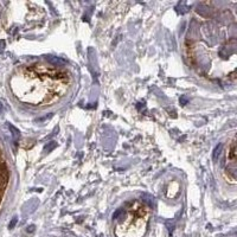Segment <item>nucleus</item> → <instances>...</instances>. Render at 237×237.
<instances>
[{
    "label": "nucleus",
    "instance_id": "2",
    "mask_svg": "<svg viewBox=\"0 0 237 237\" xmlns=\"http://www.w3.org/2000/svg\"><path fill=\"white\" fill-rule=\"evenodd\" d=\"M16 222H17V219H13V221L11 222V224H10V228H13V225L16 224Z\"/></svg>",
    "mask_w": 237,
    "mask_h": 237
},
{
    "label": "nucleus",
    "instance_id": "1",
    "mask_svg": "<svg viewBox=\"0 0 237 237\" xmlns=\"http://www.w3.org/2000/svg\"><path fill=\"white\" fill-rule=\"evenodd\" d=\"M149 207L143 203L134 202L122 212L119 219L115 234L117 237H142L149 217Z\"/></svg>",
    "mask_w": 237,
    "mask_h": 237
}]
</instances>
